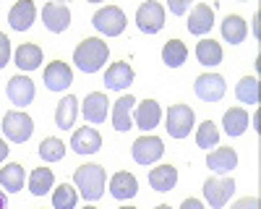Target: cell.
<instances>
[{
	"mask_svg": "<svg viewBox=\"0 0 261 209\" xmlns=\"http://www.w3.org/2000/svg\"><path fill=\"white\" fill-rule=\"evenodd\" d=\"M107 55H110L107 42H102L99 37H89L73 50V63L84 73H97L107 63Z\"/></svg>",
	"mask_w": 261,
	"mask_h": 209,
	"instance_id": "1",
	"label": "cell"
},
{
	"mask_svg": "<svg viewBox=\"0 0 261 209\" xmlns=\"http://www.w3.org/2000/svg\"><path fill=\"white\" fill-rule=\"evenodd\" d=\"M105 167L102 165H84V167H76L73 173V183L76 188L84 194V199L89 201H97L102 194H105Z\"/></svg>",
	"mask_w": 261,
	"mask_h": 209,
	"instance_id": "2",
	"label": "cell"
},
{
	"mask_svg": "<svg viewBox=\"0 0 261 209\" xmlns=\"http://www.w3.org/2000/svg\"><path fill=\"white\" fill-rule=\"evenodd\" d=\"M3 134L13 144H24L34 134V120L27 113H21V110H11V113L3 115Z\"/></svg>",
	"mask_w": 261,
	"mask_h": 209,
	"instance_id": "3",
	"label": "cell"
},
{
	"mask_svg": "<svg viewBox=\"0 0 261 209\" xmlns=\"http://www.w3.org/2000/svg\"><path fill=\"white\" fill-rule=\"evenodd\" d=\"M92 24H94V29L102 32L105 37H118V34H123V29H125V13H123L118 6H105V8H99V11L94 13Z\"/></svg>",
	"mask_w": 261,
	"mask_h": 209,
	"instance_id": "4",
	"label": "cell"
},
{
	"mask_svg": "<svg viewBox=\"0 0 261 209\" xmlns=\"http://www.w3.org/2000/svg\"><path fill=\"white\" fill-rule=\"evenodd\" d=\"M193 110L188 108V104H172V108L167 110V134L172 139H186L193 128Z\"/></svg>",
	"mask_w": 261,
	"mask_h": 209,
	"instance_id": "5",
	"label": "cell"
},
{
	"mask_svg": "<svg viewBox=\"0 0 261 209\" xmlns=\"http://www.w3.org/2000/svg\"><path fill=\"white\" fill-rule=\"evenodd\" d=\"M193 89H196V97L204 99V102H220L227 92V84L220 73H204V76L196 79Z\"/></svg>",
	"mask_w": 261,
	"mask_h": 209,
	"instance_id": "6",
	"label": "cell"
},
{
	"mask_svg": "<svg viewBox=\"0 0 261 209\" xmlns=\"http://www.w3.org/2000/svg\"><path fill=\"white\" fill-rule=\"evenodd\" d=\"M136 24L144 34H157L162 27H165V8L154 0H149V3L139 6L136 11Z\"/></svg>",
	"mask_w": 261,
	"mask_h": 209,
	"instance_id": "7",
	"label": "cell"
},
{
	"mask_svg": "<svg viewBox=\"0 0 261 209\" xmlns=\"http://www.w3.org/2000/svg\"><path fill=\"white\" fill-rule=\"evenodd\" d=\"M232 194H235L232 178H206V183H204V196H206L209 206H214V209L225 206Z\"/></svg>",
	"mask_w": 261,
	"mask_h": 209,
	"instance_id": "8",
	"label": "cell"
},
{
	"mask_svg": "<svg viewBox=\"0 0 261 209\" xmlns=\"http://www.w3.org/2000/svg\"><path fill=\"white\" fill-rule=\"evenodd\" d=\"M130 152H134V160L139 165H151L165 154V144L157 136H139L130 146Z\"/></svg>",
	"mask_w": 261,
	"mask_h": 209,
	"instance_id": "9",
	"label": "cell"
},
{
	"mask_svg": "<svg viewBox=\"0 0 261 209\" xmlns=\"http://www.w3.org/2000/svg\"><path fill=\"white\" fill-rule=\"evenodd\" d=\"M71 84H73V71L65 66L63 60H55L45 68V87L50 92H63V89H68Z\"/></svg>",
	"mask_w": 261,
	"mask_h": 209,
	"instance_id": "10",
	"label": "cell"
},
{
	"mask_svg": "<svg viewBox=\"0 0 261 209\" xmlns=\"http://www.w3.org/2000/svg\"><path fill=\"white\" fill-rule=\"evenodd\" d=\"M42 21H45V27L55 34L65 32L71 24V8L63 6V3H47L42 8Z\"/></svg>",
	"mask_w": 261,
	"mask_h": 209,
	"instance_id": "11",
	"label": "cell"
},
{
	"mask_svg": "<svg viewBox=\"0 0 261 209\" xmlns=\"http://www.w3.org/2000/svg\"><path fill=\"white\" fill-rule=\"evenodd\" d=\"M71 146H73L76 154H97L99 146H102V136L94 128H89V125H84V128L73 131Z\"/></svg>",
	"mask_w": 261,
	"mask_h": 209,
	"instance_id": "12",
	"label": "cell"
},
{
	"mask_svg": "<svg viewBox=\"0 0 261 209\" xmlns=\"http://www.w3.org/2000/svg\"><path fill=\"white\" fill-rule=\"evenodd\" d=\"M136 125L146 134L151 128H157L160 120H162V108H160V102L157 99H144L141 104H136Z\"/></svg>",
	"mask_w": 261,
	"mask_h": 209,
	"instance_id": "13",
	"label": "cell"
},
{
	"mask_svg": "<svg viewBox=\"0 0 261 209\" xmlns=\"http://www.w3.org/2000/svg\"><path fill=\"white\" fill-rule=\"evenodd\" d=\"M8 99L18 108H24V104H32L34 99V81L29 76H13L8 81Z\"/></svg>",
	"mask_w": 261,
	"mask_h": 209,
	"instance_id": "14",
	"label": "cell"
},
{
	"mask_svg": "<svg viewBox=\"0 0 261 209\" xmlns=\"http://www.w3.org/2000/svg\"><path fill=\"white\" fill-rule=\"evenodd\" d=\"M34 16H37V8H34L32 0H21V3H16V6L8 11V24H11V29H16V32H27V29L32 27Z\"/></svg>",
	"mask_w": 261,
	"mask_h": 209,
	"instance_id": "15",
	"label": "cell"
},
{
	"mask_svg": "<svg viewBox=\"0 0 261 209\" xmlns=\"http://www.w3.org/2000/svg\"><path fill=\"white\" fill-rule=\"evenodd\" d=\"M105 84H107L110 89H115V92L130 87V84H134V68H130L125 60L113 63V66L105 71Z\"/></svg>",
	"mask_w": 261,
	"mask_h": 209,
	"instance_id": "16",
	"label": "cell"
},
{
	"mask_svg": "<svg viewBox=\"0 0 261 209\" xmlns=\"http://www.w3.org/2000/svg\"><path fill=\"white\" fill-rule=\"evenodd\" d=\"M206 167H209V170H214L217 175L232 173L235 167H238V154H235V149H230V146L214 149V152L206 157Z\"/></svg>",
	"mask_w": 261,
	"mask_h": 209,
	"instance_id": "17",
	"label": "cell"
},
{
	"mask_svg": "<svg viewBox=\"0 0 261 209\" xmlns=\"http://www.w3.org/2000/svg\"><path fill=\"white\" fill-rule=\"evenodd\" d=\"M212 27H214V8H209L206 3L193 6V11H191V16H188V32L201 37V34H206Z\"/></svg>",
	"mask_w": 261,
	"mask_h": 209,
	"instance_id": "18",
	"label": "cell"
},
{
	"mask_svg": "<svg viewBox=\"0 0 261 209\" xmlns=\"http://www.w3.org/2000/svg\"><path fill=\"white\" fill-rule=\"evenodd\" d=\"M76 115H79V99L73 94L63 97L58 102V108H55V125H58L60 131H68V128H73Z\"/></svg>",
	"mask_w": 261,
	"mask_h": 209,
	"instance_id": "19",
	"label": "cell"
},
{
	"mask_svg": "<svg viewBox=\"0 0 261 209\" xmlns=\"http://www.w3.org/2000/svg\"><path fill=\"white\" fill-rule=\"evenodd\" d=\"M110 194L120 201L125 199H134L139 194V180L134 173H115L113 180H110Z\"/></svg>",
	"mask_w": 261,
	"mask_h": 209,
	"instance_id": "20",
	"label": "cell"
},
{
	"mask_svg": "<svg viewBox=\"0 0 261 209\" xmlns=\"http://www.w3.org/2000/svg\"><path fill=\"white\" fill-rule=\"evenodd\" d=\"M136 108V99L125 94L115 102V108H113V128L115 131H128V128H134V120H130V113H134Z\"/></svg>",
	"mask_w": 261,
	"mask_h": 209,
	"instance_id": "21",
	"label": "cell"
},
{
	"mask_svg": "<svg viewBox=\"0 0 261 209\" xmlns=\"http://www.w3.org/2000/svg\"><path fill=\"white\" fill-rule=\"evenodd\" d=\"M107 97L102 92H92L84 97V118L89 123H105L107 118Z\"/></svg>",
	"mask_w": 261,
	"mask_h": 209,
	"instance_id": "22",
	"label": "cell"
},
{
	"mask_svg": "<svg viewBox=\"0 0 261 209\" xmlns=\"http://www.w3.org/2000/svg\"><path fill=\"white\" fill-rule=\"evenodd\" d=\"M149 183L154 191H172L178 183V170L172 165H160L149 173Z\"/></svg>",
	"mask_w": 261,
	"mask_h": 209,
	"instance_id": "23",
	"label": "cell"
},
{
	"mask_svg": "<svg viewBox=\"0 0 261 209\" xmlns=\"http://www.w3.org/2000/svg\"><path fill=\"white\" fill-rule=\"evenodd\" d=\"M24 180H27V173H24V167H21L18 162H11V165H6L3 170H0V186H3L8 194L21 191V188H24Z\"/></svg>",
	"mask_w": 261,
	"mask_h": 209,
	"instance_id": "24",
	"label": "cell"
},
{
	"mask_svg": "<svg viewBox=\"0 0 261 209\" xmlns=\"http://www.w3.org/2000/svg\"><path fill=\"white\" fill-rule=\"evenodd\" d=\"M222 125L227 136H243L248 128V113L243 108H230L222 118Z\"/></svg>",
	"mask_w": 261,
	"mask_h": 209,
	"instance_id": "25",
	"label": "cell"
},
{
	"mask_svg": "<svg viewBox=\"0 0 261 209\" xmlns=\"http://www.w3.org/2000/svg\"><path fill=\"white\" fill-rule=\"evenodd\" d=\"M16 66L21 71H37L42 66V47L39 45H21L16 50Z\"/></svg>",
	"mask_w": 261,
	"mask_h": 209,
	"instance_id": "26",
	"label": "cell"
},
{
	"mask_svg": "<svg viewBox=\"0 0 261 209\" xmlns=\"http://www.w3.org/2000/svg\"><path fill=\"white\" fill-rule=\"evenodd\" d=\"M196 58H199L201 66H220V63H222V47H220V42L201 39L199 45H196Z\"/></svg>",
	"mask_w": 261,
	"mask_h": 209,
	"instance_id": "27",
	"label": "cell"
},
{
	"mask_svg": "<svg viewBox=\"0 0 261 209\" xmlns=\"http://www.w3.org/2000/svg\"><path fill=\"white\" fill-rule=\"evenodd\" d=\"M53 186H55V175H53L50 167H37V170L29 175V191L34 196H45Z\"/></svg>",
	"mask_w": 261,
	"mask_h": 209,
	"instance_id": "28",
	"label": "cell"
},
{
	"mask_svg": "<svg viewBox=\"0 0 261 209\" xmlns=\"http://www.w3.org/2000/svg\"><path fill=\"white\" fill-rule=\"evenodd\" d=\"M246 32H248V27H246V21H243L241 16L230 13V16L222 21V37L230 42V45H238V42H243V39H246Z\"/></svg>",
	"mask_w": 261,
	"mask_h": 209,
	"instance_id": "29",
	"label": "cell"
},
{
	"mask_svg": "<svg viewBox=\"0 0 261 209\" xmlns=\"http://www.w3.org/2000/svg\"><path fill=\"white\" fill-rule=\"evenodd\" d=\"M162 60L167 63L170 68H180L183 63L188 60V47L183 45L180 39H170L167 45L162 47Z\"/></svg>",
	"mask_w": 261,
	"mask_h": 209,
	"instance_id": "30",
	"label": "cell"
},
{
	"mask_svg": "<svg viewBox=\"0 0 261 209\" xmlns=\"http://www.w3.org/2000/svg\"><path fill=\"white\" fill-rule=\"evenodd\" d=\"M235 97L246 104H258V81L253 76H243L235 87Z\"/></svg>",
	"mask_w": 261,
	"mask_h": 209,
	"instance_id": "31",
	"label": "cell"
},
{
	"mask_svg": "<svg viewBox=\"0 0 261 209\" xmlns=\"http://www.w3.org/2000/svg\"><path fill=\"white\" fill-rule=\"evenodd\" d=\"M79 201V194H76V188L68 186V183H60L55 188V194H53V206L55 209H73Z\"/></svg>",
	"mask_w": 261,
	"mask_h": 209,
	"instance_id": "32",
	"label": "cell"
},
{
	"mask_svg": "<svg viewBox=\"0 0 261 209\" xmlns=\"http://www.w3.org/2000/svg\"><path fill=\"white\" fill-rule=\"evenodd\" d=\"M39 157L45 160V162H58L65 157V144L55 136H47L45 141L39 144Z\"/></svg>",
	"mask_w": 261,
	"mask_h": 209,
	"instance_id": "33",
	"label": "cell"
},
{
	"mask_svg": "<svg viewBox=\"0 0 261 209\" xmlns=\"http://www.w3.org/2000/svg\"><path fill=\"white\" fill-rule=\"evenodd\" d=\"M220 141V131H217V125L212 120H204L199 125V131H196V144L201 146V149H209V146H217Z\"/></svg>",
	"mask_w": 261,
	"mask_h": 209,
	"instance_id": "34",
	"label": "cell"
},
{
	"mask_svg": "<svg viewBox=\"0 0 261 209\" xmlns=\"http://www.w3.org/2000/svg\"><path fill=\"white\" fill-rule=\"evenodd\" d=\"M8 60H11V42L3 32H0V68H6Z\"/></svg>",
	"mask_w": 261,
	"mask_h": 209,
	"instance_id": "35",
	"label": "cell"
},
{
	"mask_svg": "<svg viewBox=\"0 0 261 209\" xmlns=\"http://www.w3.org/2000/svg\"><path fill=\"white\" fill-rule=\"evenodd\" d=\"M230 209H261V201H258L256 196H253V199L248 196V199H241V201H235V204H232Z\"/></svg>",
	"mask_w": 261,
	"mask_h": 209,
	"instance_id": "36",
	"label": "cell"
},
{
	"mask_svg": "<svg viewBox=\"0 0 261 209\" xmlns=\"http://www.w3.org/2000/svg\"><path fill=\"white\" fill-rule=\"evenodd\" d=\"M186 8H188V3H183V0H172V3H170L172 13H186Z\"/></svg>",
	"mask_w": 261,
	"mask_h": 209,
	"instance_id": "37",
	"label": "cell"
},
{
	"mask_svg": "<svg viewBox=\"0 0 261 209\" xmlns=\"http://www.w3.org/2000/svg\"><path fill=\"white\" fill-rule=\"evenodd\" d=\"M180 209H204V204H201L199 199H186Z\"/></svg>",
	"mask_w": 261,
	"mask_h": 209,
	"instance_id": "38",
	"label": "cell"
},
{
	"mask_svg": "<svg viewBox=\"0 0 261 209\" xmlns=\"http://www.w3.org/2000/svg\"><path fill=\"white\" fill-rule=\"evenodd\" d=\"M6 157H8V144H6L3 139H0V162H3Z\"/></svg>",
	"mask_w": 261,
	"mask_h": 209,
	"instance_id": "39",
	"label": "cell"
},
{
	"mask_svg": "<svg viewBox=\"0 0 261 209\" xmlns=\"http://www.w3.org/2000/svg\"><path fill=\"white\" fill-rule=\"evenodd\" d=\"M0 209H6V194L0 191Z\"/></svg>",
	"mask_w": 261,
	"mask_h": 209,
	"instance_id": "40",
	"label": "cell"
},
{
	"mask_svg": "<svg viewBox=\"0 0 261 209\" xmlns=\"http://www.w3.org/2000/svg\"><path fill=\"white\" fill-rule=\"evenodd\" d=\"M157 209H170V206H167V204H162V206H157Z\"/></svg>",
	"mask_w": 261,
	"mask_h": 209,
	"instance_id": "41",
	"label": "cell"
},
{
	"mask_svg": "<svg viewBox=\"0 0 261 209\" xmlns=\"http://www.w3.org/2000/svg\"><path fill=\"white\" fill-rule=\"evenodd\" d=\"M84 209H97V206H84Z\"/></svg>",
	"mask_w": 261,
	"mask_h": 209,
	"instance_id": "42",
	"label": "cell"
},
{
	"mask_svg": "<svg viewBox=\"0 0 261 209\" xmlns=\"http://www.w3.org/2000/svg\"><path fill=\"white\" fill-rule=\"evenodd\" d=\"M120 209H134V206H120Z\"/></svg>",
	"mask_w": 261,
	"mask_h": 209,
	"instance_id": "43",
	"label": "cell"
}]
</instances>
